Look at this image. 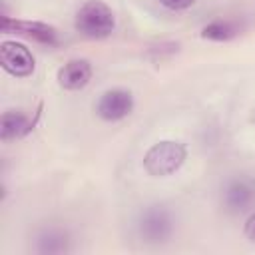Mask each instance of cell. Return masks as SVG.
Segmentation results:
<instances>
[{
    "instance_id": "cell-10",
    "label": "cell",
    "mask_w": 255,
    "mask_h": 255,
    "mask_svg": "<svg viewBox=\"0 0 255 255\" xmlns=\"http://www.w3.org/2000/svg\"><path fill=\"white\" fill-rule=\"evenodd\" d=\"M36 122H38V118L30 120L20 110H6L0 118V137H2V141H14V139H20V137L28 135L34 129Z\"/></svg>"
},
{
    "instance_id": "cell-6",
    "label": "cell",
    "mask_w": 255,
    "mask_h": 255,
    "mask_svg": "<svg viewBox=\"0 0 255 255\" xmlns=\"http://www.w3.org/2000/svg\"><path fill=\"white\" fill-rule=\"evenodd\" d=\"M96 116L104 122H120L124 118H128L133 110V94L129 90H124V88H112V90H106L96 106Z\"/></svg>"
},
{
    "instance_id": "cell-2",
    "label": "cell",
    "mask_w": 255,
    "mask_h": 255,
    "mask_svg": "<svg viewBox=\"0 0 255 255\" xmlns=\"http://www.w3.org/2000/svg\"><path fill=\"white\" fill-rule=\"evenodd\" d=\"M74 28L90 40H102L112 36L116 30V14L114 10L102 0H88L84 2L74 18Z\"/></svg>"
},
{
    "instance_id": "cell-7",
    "label": "cell",
    "mask_w": 255,
    "mask_h": 255,
    "mask_svg": "<svg viewBox=\"0 0 255 255\" xmlns=\"http://www.w3.org/2000/svg\"><path fill=\"white\" fill-rule=\"evenodd\" d=\"M2 32H18L24 34L40 44L46 46H58V30L46 22H36V20H14L10 16H2Z\"/></svg>"
},
{
    "instance_id": "cell-1",
    "label": "cell",
    "mask_w": 255,
    "mask_h": 255,
    "mask_svg": "<svg viewBox=\"0 0 255 255\" xmlns=\"http://www.w3.org/2000/svg\"><path fill=\"white\" fill-rule=\"evenodd\" d=\"M137 235L147 245H163L175 231L173 211L163 203H151L143 207L135 221Z\"/></svg>"
},
{
    "instance_id": "cell-4",
    "label": "cell",
    "mask_w": 255,
    "mask_h": 255,
    "mask_svg": "<svg viewBox=\"0 0 255 255\" xmlns=\"http://www.w3.org/2000/svg\"><path fill=\"white\" fill-rule=\"evenodd\" d=\"M221 207L229 215H241L255 207V179L249 175L229 177L219 195Z\"/></svg>"
},
{
    "instance_id": "cell-11",
    "label": "cell",
    "mask_w": 255,
    "mask_h": 255,
    "mask_svg": "<svg viewBox=\"0 0 255 255\" xmlns=\"http://www.w3.org/2000/svg\"><path fill=\"white\" fill-rule=\"evenodd\" d=\"M239 36V26L231 20H213L201 28V38L211 42H227Z\"/></svg>"
},
{
    "instance_id": "cell-8",
    "label": "cell",
    "mask_w": 255,
    "mask_h": 255,
    "mask_svg": "<svg viewBox=\"0 0 255 255\" xmlns=\"http://www.w3.org/2000/svg\"><path fill=\"white\" fill-rule=\"evenodd\" d=\"M92 74H94V68L88 60L84 58H74V60H68L60 70H58V86L62 90H68V92H78L82 88H86L92 80Z\"/></svg>"
},
{
    "instance_id": "cell-5",
    "label": "cell",
    "mask_w": 255,
    "mask_h": 255,
    "mask_svg": "<svg viewBox=\"0 0 255 255\" xmlns=\"http://www.w3.org/2000/svg\"><path fill=\"white\" fill-rule=\"evenodd\" d=\"M0 66L14 78H28L36 70V58L24 44L4 40L0 44Z\"/></svg>"
},
{
    "instance_id": "cell-12",
    "label": "cell",
    "mask_w": 255,
    "mask_h": 255,
    "mask_svg": "<svg viewBox=\"0 0 255 255\" xmlns=\"http://www.w3.org/2000/svg\"><path fill=\"white\" fill-rule=\"evenodd\" d=\"M163 8L167 10H173V12H181V10H187L195 4V0H157Z\"/></svg>"
},
{
    "instance_id": "cell-9",
    "label": "cell",
    "mask_w": 255,
    "mask_h": 255,
    "mask_svg": "<svg viewBox=\"0 0 255 255\" xmlns=\"http://www.w3.org/2000/svg\"><path fill=\"white\" fill-rule=\"evenodd\" d=\"M72 249V239L62 227H42L34 235V251L42 255H60Z\"/></svg>"
},
{
    "instance_id": "cell-13",
    "label": "cell",
    "mask_w": 255,
    "mask_h": 255,
    "mask_svg": "<svg viewBox=\"0 0 255 255\" xmlns=\"http://www.w3.org/2000/svg\"><path fill=\"white\" fill-rule=\"evenodd\" d=\"M243 235H245L247 241L255 243V211H251L249 217L245 219V223H243Z\"/></svg>"
},
{
    "instance_id": "cell-3",
    "label": "cell",
    "mask_w": 255,
    "mask_h": 255,
    "mask_svg": "<svg viewBox=\"0 0 255 255\" xmlns=\"http://www.w3.org/2000/svg\"><path fill=\"white\" fill-rule=\"evenodd\" d=\"M187 159L185 143L177 139H161L153 143L143 155V169L151 177H167L179 171Z\"/></svg>"
}]
</instances>
